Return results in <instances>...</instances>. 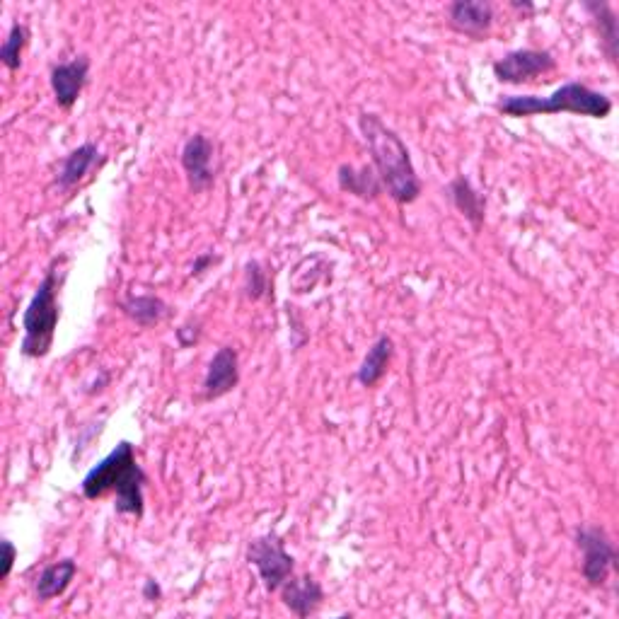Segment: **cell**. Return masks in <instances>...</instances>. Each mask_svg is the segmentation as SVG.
<instances>
[{"label":"cell","mask_w":619,"mask_h":619,"mask_svg":"<svg viewBox=\"0 0 619 619\" xmlns=\"http://www.w3.org/2000/svg\"><path fill=\"white\" fill-rule=\"evenodd\" d=\"M182 170L192 194H201L216 182V143L204 133H194L182 148Z\"/></svg>","instance_id":"8"},{"label":"cell","mask_w":619,"mask_h":619,"mask_svg":"<svg viewBox=\"0 0 619 619\" xmlns=\"http://www.w3.org/2000/svg\"><path fill=\"white\" fill-rule=\"evenodd\" d=\"M66 257H56L46 269L42 283H39L37 293H34L32 303L27 305L25 317H22V329H25V339H22L20 351L27 358H44L49 356L51 346H54L56 327L61 320L59 308V291L63 283L61 264Z\"/></svg>","instance_id":"4"},{"label":"cell","mask_w":619,"mask_h":619,"mask_svg":"<svg viewBox=\"0 0 619 619\" xmlns=\"http://www.w3.org/2000/svg\"><path fill=\"white\" fill-rule=\"evenodd\" d=\"M392 356H395V341H392L387 334L375 339V344L370 346L366 358H363L361 368H358L356 380L363 387H375L380 380L385 378L387 368H390Z\"/></svg>","instance_id":"18"},{"label":"cell","mask_w":619,"mask_h":619,"mask_svg":"<svg viewBox=\"0 0 619 619\" xmlns=\"http://www.w3.org/2000/svg\"><path fill=\"white\" fill-rule=\"evenodd\" d=\"M27 44H30V27H27L25 22H13L8 37H5L3 46H0V63H3L10 73L20 71L22 54H25Z\"/></svg>","instance_id":"20"},{"label":"cell","mask_w":619,"mask_h":619,"mask_svg":"<svg viewBox=\"0 0 619 619\" xmlns=\"http://www.w3.org/2000/svg\"><path fill=\"white\" fill-rule=\"evenodd\" d=\"M496 112L503 117L523 119L537 114H578V117L605 119L612 112V100L603 92L590 90L583 83H566L549 97L537 95H506L496 102Z\"/></svg>","instance_id":"3"},{"label":"cell","mask_w":619,"mask_h":619,"mask_svg":"<svg viewBox=\"0 0 619 619\" xmlns=\"http://www.w3.org/2000/svg\"><path fill=\"white\" fill-rule=\"evenodd\" d=\"M245 295L250 300H262L266 291H269V281H266V271L259 262H247L245 264Z\"/></svg>","instance_id":"21"},{"label":"cell","mask_w":619,"mask_h":619,"mask_svg":"<svg viewBox=\"0 0 619 619\" xmlns=\"http://www.w3.org/2000/svg\"><path fill=\"white\" fill-rule=\"evenodd\" d=\"M279 595L281 603L300 619L315 615L325 603V588L315 576H291L279 588Z\"/></svg>","instance_id":"12"},{"label":"cell","mask_w":619,"mask_h":619,"mask_svg":"<svg viewBox=\"0 0 619 619\" xmlns=\"http://www.w3.org/2000/svg\"><path fill=\"white\" fill-rule=\"evenodd\" d=\"M218 262H221V257H216V254H211V252L199 254V257H196L194 264H192V276L206 274V271L211 269L213 264H218Z\"/></svg>","instance_id":"24"},{"label":"cell","mask_w":619,"mask_h":619,"mask_svg":"<svg viewBox=\"0 0 619 619\" xmlns=\"http://www.w3.org/2000/svg\"><path fill=\"white\" fill-rule=\"evenodd\" d=\"M448 196L453 201V206L457 211L465 216V221L472 223L474 230L482 228L484 223V199L482 194L474 189V184L465 175L455 177L453 182L448 184Z\"/></svg>","instance_id":"19"},{"label":"cell","mask_w":619,"mask_h":619,"mask_svg":"<svg viewBox=\"0 0 619 619\" xmlns=\"http://www.w3.org/2000/svg\"><path fill=\"white\" fill-rule=\"evenodd\" d=\"M576 545L583 552L581 574L588 586H605L617 564V549L612 545L610 535L598 525H583L576 530Z\"/></svg>","instance_id":"6"},{"label":"cell","mask_w":619,"mask_h":619,"mask_svg":"<svg viewBox=\"0 0 619 619\" xmlns=\"http://www.w3.org/2000/svg\"><path fill=\"white\" fill-rule=\"evenodd\" d=\"M0 547H3V571H0V581H8V576L13 574V566L17 559V549L10 540L0 542Z\"/></svg>","instance_id":"23"},{"label":"cell","mask_w":619,"mask_h":619,"mask_svg":"<svg viewBox=\"0 0 619 619\" xmlns=\"http://www.w3.org/2000/svg\"><path fill=\"white\" fill-rule=\"evenodd\" d=\"M448 25L465 37L487 39L494 25V5L487 0H455L448 5Z\"/></svg>","instance_id":"10"},{"label":"cell","mask_w":619,"mask_h":619,"mask_svg":"<svg viewBox=\"0 0 619 619\" xmlns=\"http://www.w3.org/2000/svg\"><path fill=\"white\" fill-rule=\"evenodd\" d=\"M358 126H361L363 138H366L373 167L387 196L397 201L399 206L414 204L424 187H421V179L412 163V153H409L402 136L395 129H390L378 114L370 112H361Z\"/></svg>","instance_id":"1"},{"label":"cell","mask_w":619,"mask_h":619,"mask_svg":"<svg viewBox=\"0 0 619 619\" xmlns=\"http://www.w3.org/2000/svg\"><path fill=\"white\" fill-rule=\"evenodd\" d=\"M583 8H586L590 17H593V25H595V30H598L600 46H603L607 61H610L612 66H617L619 30H617L615 10H612L607 3H600V0H588V3H583Z\"/></svg>","instance_id":"17"},{"label":"cell","mask_w":619,"mask_h":619,"mask_svg":"<svg viewBox=\"0 0 619 619\" xmlns=\"http://www.w3.org/2000/svg\"><path fill=\"white\" fill-rule=\"evenodd\" d=\"M199 337H201V322H187V325L177 329V341L179 346H184V349L194 346Z\"/></svg>","instance_id":"22"},{"label":"cell","mask_w":619,"mask_h":619,"mask_svg":"<svg viewBox=\"0 0 619 619\" xmlns=\"http://www.w3.org/2000/svg\"><path fill=\"white\" fill-rule=\"evenodd\" d=\"M148 484V474L136 460V448L129 441H121L104 460L97 462L83 477V496L90 501L102 499L107 494H117L119 516L143 518L146 513V496L143 489Z\"/></svg>","instance_id":"2"},{"label":"cell","mask_w":619,"mask_h":619,"mask_svg":"<svg viewBox=\"0 0 619 619\" xmlns=\"http://www.w3.org/2000/svg\"><path fill=\"white\" fill-rule=\"evenodd\" d=\"M88 75H90V56L80 54L75 56L73 61L66 63H56L51 68V90H54V100L61 109H73L75 102L80 100L83 95L85 85H88Z\"/></svg>","instance_id":"9"},{"label":"cell","mask_w":619,"mask_h":619,"mask_svg":"<svg viewBox=\"0 0 619 619\" xmlns=\"http://www.w3.org/2000/svg\"><path fill=\"white\" fill-rule=\"evenodd\" d=\"M240 385V356L233 346H221L211 358L204 378V399H221Z\"/></svg>","instance_id":"11"},{"label":"cell","mask_w":619,"mask_h":619,"mask_svg":"<svg viewBox=\"0 0 619 619\" xmlns=\"http://www.w3.org/2000/svg\"><path fill=\"white\" fill-rule=\"evenodd\" d=\"M557 68V61L549 51L542 49H516L508 51L499 61H494L491 71H494L499 83L508 85H523L530 80L540 78V75L552 73Z\"/></svg>","instance_id":"7"},{"label":"cell","mask_w":619,"mask_h":619,"mask_svg":"<svg viewBox=\"0 0 619 619\" xmlns=\"http://www.w3.org/2000/svg\"><path fill=\"white\" fill-rule=\"evenodd\" d=\"M337 182L344 192L358 196L361 201H375L380 194H383V184H380V177L373 165L370 167L341 165L337 172Z\"/></svg>","instance_id":"15"},{"label":"cell","mask_w":619,"mask_h":619,"mask_svg":"<svg viewBox=\"0 0 619 619\" xmlns=\"http://www.w3.org/2000/svg\"><path fill=\"white\" fill-rule=\"evenodd\" d=\"M119 310L138 327H155L172 315L170 305L158 295H126L119 303Z\"/></svg>","instance_id":"13"},{"label":"cell","mask_w":619,"mask_h":619,"mask_svg":"<svg viewBox=\"0 0 619 619\" xmlns=\"http://www.w3.org/2000/svg\"><path fill=\"white\" fill-rule=\"evenodd\" d=\"M75 574H78V564L73 559H61L54 561V564L44 566L42 574H39L37 583H34V593H37V600H54L59 598L68 590V586L73 583Z\"/></svg>","instance_id":"14"},{"label":"cell","mask_w":619,"mask_h":619,"mask_svg":"<svg viewBox=\"0 0 619 619\" xmlns=\"http://www.w3.org/2000/svg\"><path fill=\"white\" fill-rule=\"evenodd\" d=\"M247 561L257 569L266 593H279L283 583L295 574V559L276 535L254 537L247 545Z\"/></svg>","instance_id":"5"},{"label":"cell","mask_w":619,"mask_h":619,"mask_svg":"<svg viewBox=\"0 0 619 619\" xmlns=\"http://www.w3.org/2000/svg\"><path fill=\"white\" fill-rule=\"evenodd\" d=\"M97 155H100V150H97V143L92 141L71 150V153L66 155V160H63L61 172L56 175V187L63 189V192L78 187V184L83 182V177L90 172V167L97 163Z\"/></svg>","instance_id":"16"},{"label":"cell","mask_w":619,"mask_h":619,"mask_svg":"<svg viewBox=\"0 0 619 619\" xmlns=\"http://www.w3.org/2000/svg\"><path fill=\"white\" fill-rule=\"evenodd\" d=\"M141 595L143 600H148V603H155V600L163 598V588H160V583L155 581V578H146V581H143Z\"/></svg>","instance_id":"25"}]
</instances>
